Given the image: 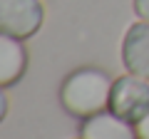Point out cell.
Here are the masks:
<instances>
[{
	"instance_id": "obj_4",
	"label": "cell",
	"mask_w": 149,
	"mask_h": 139,
	"mask_svg": "<svg viewBox=\"0 0 149 139\" xmlns=\"http://www.w3.org/2000/svg\"><path fill=\"white\" fill-rule=\"evenodd\" d=\"M122 62L127 72L149 80V22L139 20L127 27L122 38Z\"/></svg>"
},
{
	"instance_id": "obj_7",
	"label": "cell",
	"mask_w": 149,
	"mask_h": 139,
	"mask_svg": "<svg viewBox=\"0 0 149 139\" xmlns=\"http://www.w3.org/2000/svg\"><path fill=\"white\" fill-rule=\"evenodd\" d=\"M134 13L139 20L149 22V0H134Z\"/></svg>"
},
{
	"instance_id": "obj_2",
	"label": "cell",
	"mask_w": 149,
	"mask_h": 139,
	"mask_svg": "<svg viewBox=\"0 0 149 139\" xmlns=\"http://www.w3.org/2000/svg\"><path fill=\"white\" fill-rule=\"evenodd\" d=\"M109 109L119 117L129 119L132 124H137L149 112V80L132 75V72L117 77L109 95Z\"/></svg>"
},
{
	"instance_id": "obj_1",
	"label": "cell",
	"mask_w": 149,
	"mask_h": 139,
	"mask_svg": "<svg viewBox=\"0 0 149 139\" xmlns=\"http://www.w3.org/2000/svg\"><path fill=\"white\" fill-rule=\"evenodd\" d=\"M114 80L97 67H80L65 77L60 87V102L70 114L87 119L97 112L109 109V95Z\"/></svg>"
},
{
	"instance_id": "obj_5",
	"label": "cell",
	"mask_w": 149,
	"mask_h": 139,
	"mask_svg": "<svg viewBox=\"0 0 149 139\" xmlns=\"http://www.w3.org/2000/svg\"><path fill=\"white\" fill-rule=\"evenodd\" d=\"M80 139H139L137 129L129 119L109 112H97L92 117L82 119L80 127Z\"/></svg>"
},
{
	"instance_id": "obj_8",
	"label": "cell",
	"mask_w": 149,
	"mask_h": 139,
	"mask_svg": "<svg viewBox=\"0 0 149 139\" xmlns=\"http://www.w3.org/2000/svg\"><path fill=\"white\" fill-rule=\"evenodd\" d=\"M134 129H137V137H139V139H149V112L144 114L137 124H134Z\"/></svg>"
},
{
	"instance_id": "obj_6",
	"label": "cell",
	"mask_w": 149,
	"mask_h": 139,
	"mask_svg": "<svg viewBox=\"0 0 149 139\" xmlns=\"http://www.w3.org/2000/svg\"><path fill=\"white\" fill-rule=\"evenodd\" d=\"M25 67H27V50L22 40L0 32V87L17 82Z\"/></svg>"
},
{
	"instance_id": "obj_3",
	"label": "cell",
	"mask_w": 149,
	"mask_h": 139,
	"mask_svg": "<svg viewBox=\"0 0 149 139\" xmlns=\"http://www.w3.org/2000/svg\"><path fill=\"white\" fill-rule=\"evenodd\" d=\"M45 20L40 0H0V32L13 38H32Z\"/></svg>"
},
{
	"instance_id": "obj_9",
	"label": "cell",
	"mask_w": 149,
	"mask_h": 139,
	"mask_svg": "<svg viewBox=\"0 0 149 139\" xmlns=\"http://www.w3.org/2000/svg\"><path fill=\"white\" fill-rule=\"evenodd\" d=\"M5 114H8V95L3 92V87H0V122L5 119Z\"/></svg>"
}]
</instances>
